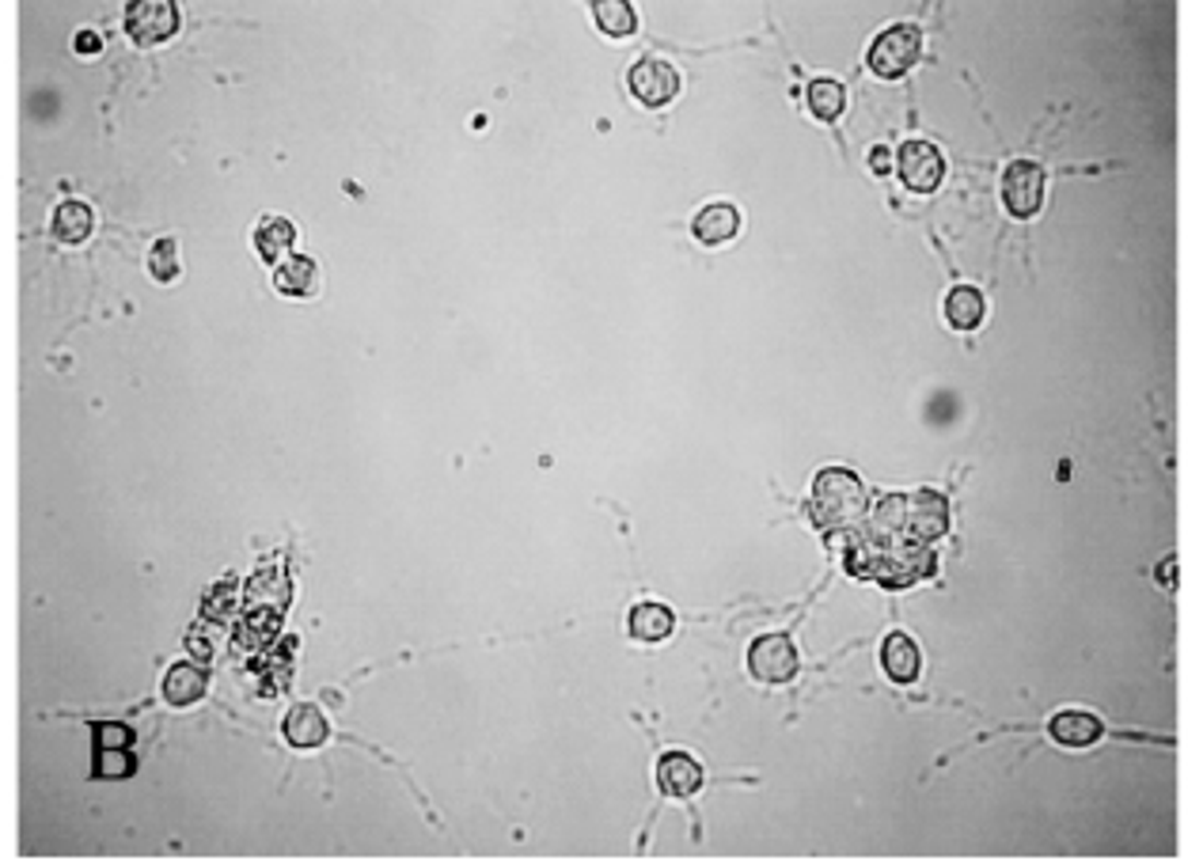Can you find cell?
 I'll return each instance as SVG.
<instances>
[{
    "label": "cell",
    "mask_w": 1203,
    "mask_h": 861,
    "mask_svg": "<svg viewBox=\"0 0 1203 861\" xmlns=\"http://www.w3.org/2000/svg\"><path fill=\"white\" fill-rule=\"evenodd\" d=\"M866 513V486L843 467H827L812 482V516L824 528H850Z\"/></svg>",
    "instance_id": "1"
},
{
    "label": "cell",
    "mask_w": 1203,
    "mask_h": 861,
    "mask_svg": "<svg viewBox=\"0 0 1203 861\" xmlns=\"http://www.w3.org/2000/svg\"><path fill=\"white\" fill-rule=\"evenodd\" d=\"M873 554V565H866V577H878L889 588H904L912 581L927 577L934 570V558L930 550H922V543H884V547H866Z\"/></svg>",
    "instance_id": "2"
},
{
    "label": "cell",
    "mask_w": 1203,
    "mask_h": 861,
    "mask_svg": "<svg viewBox=\"0 0 1203 861\" xmlns=\"http://www.w3.org/2000/svg\"><path fill=\"white\" fill-rule=\"evenodd\" d=\"M919 53H922L919 27H912V23H896V27L881 31V35L873 38L870 58L866 61H870V69L881 80H896V76H904L907 69H915Z\"/></svg>",
    "instance_id": "3"
},
{
    "label": "cell",
    "mask_w": 1203,
    "mask_h": 861,
    "mask_svg": "<svg viewBox=\"0 0 1203 861\" xmlns=\"http://www.w3.org/2000/svg\"><path fill=\"white\" fill-rule=\"evenodd\" d=\"M798 645L786 634H763L748 649V672L760 683H790L798 675Z\"/></svg>",
    "instance_id": "4"
},
{
    "label": "cell",
    "mask_w": 1203,
    "mask_h": 861,
    "mask_svg": "<svg viewBox=\"0 0 1203 861\" xmlns=\"http://www.w3.org/2000/svg\"><path fill=\"white\" fill-rule=\"evenodd\" d=\"M945 528H950V505H945L942 493L934 490L904 493V539L930 543V539H942Z\"/></svg>",
    "instance_id": "5"
},
{
    "label": "cell",
    "mask_w": 1203,
    "mask_h": 861,
    "mask_svg": "<svg viewBox=\"0 0 1203 861\" xmlns=\"http://www.w3.org/2000/svg\"><path fill=\"white\" fill-rule=\"evenodd\" d=\"M1002 202L1017 220H1029L1044 205V167L1033 159H1014L1002 175Z\"/></svg>",
    "instance_id": "6"
},
{
    "label": "cell",
    "mask_w": 1203,
    "mask_h": 861,
    "mask_svg": "<svg viewBox=\"0 0 1203 861\" xmlns=\"http://www.w3.org/2000/svg\"><path fill=\"white\" fill-rule=\"evenodd\" d=\"M631 84V95L642 103V107H668V103L680 95V69L665 58H642L639 65L631 69L627 76Z\"/></svg>",
    "instance_id": "7"
},
{
    "label": "cell",
    "mask_w": 1203,
    "mask_h": 861,
    "mask_svg": "<svg viewBox=\"0 0 1203 861\" xmlns=\"http://www.w3.org/2000/svg\"><path fill=\"white\" fill-rule=\"evenodd\" d=\"M896 171H900V179H904L907 190H915V194H930V190H938V182H942L945 159L934 145H930V141H907V145L896 153Z\"/></svg>",
    "instance_id": "8"
},
{
    "label": "cell",
    "mask_w": 1203,
    "mask_h": 861,
    "mask_svg": "<svg viewBox=\"0 0 1203 861\" xmlns=\"http://www.w3.org/2000/svg\"><path fill=\"white\" fill-rule=\"evenodd\" d=\"M126 31H130V38L141 46L167 43V38L179 31V8H175L171 0H141V4H130Z\"/></svg>",
    "instance_id": "9"
},
{
    "label": "cell",
    "mask_w": 1203,
    "mask_h": 861,
    "mask_svg": "<svg viewBox=\"0 0 1203 861\" xmlns=\"http://www.w3.org/2000/svg\"><path fill=\"white\" fill-rule=\"evenodd\" d=\"M657 786L665 797L688 801V797H695L699 789H703V767H699V760L688 752H665L657 760Z\"/></svg>",
    "instance_id": "10"
},
{
    "label": "cell",
    "mask_w": 1203,
    "mask_h": 861,
    "mask_svg": "<svg viewBox=\"0 0 1203 861\" xmlns=\"http://www.w3.org/2000/svg\"><path fill=\"white\" fill-rule=\"evenodd\" d=\"M881 668L889 680L896 683H915L919 680V668H922V653L919 645L912 642L907 634H889L881 645Z\"/></svg>",
    "instance_id": "11"
},
{
    "label": "cell",
    "mask_w": 1203,
    "mask_h": 861,
    "mask_svg": "<svg viewBox=\"0 0 1203 861\" xmlns=\"http://www.w3.org/2000/svg\"><path fill=\"white\" fill-rule=\"evenodd\" d=\"M331 737V725H326L320 706H293L289 717H285V740L293 748H320L323 740Z\"/></svg>",
    "instance_id": "12"
},
{
    "label": "cell",
    "mask_w": 1203,
    "mask_h": 861,
    "mask_svg": "<svg viewBox=\"0 0 1203 861\" xmlns=\"http://www.w3.org/2000/svg\"><path fill=\"white\" fill-rule=\"evenodd\" d=\"M691 228H695L699 243L722 247L740 232V213L732 210V205H725V202H714V205H706V210H699V217H695V225Z\"/></svg>",
    "instance_id": "13"
},
{
    "label": "cell",
    "mask_w": 1203,
    "mask_h": 861,
    "mask_svg": "<svg viewBox=\"0 0 1203 861\" xmlns=\"http://www.w3.org/2000/svg\"><path fill=\"white\" fill-rule=\"evenodd\" d=\"M274 285H277V292H285V297H312L315 285H320V270H315V262L305 259V254H289L285 262H277Z\"/></svg>",
    "instance_id": "14"
},
{
    "label": "cell",
    "mask_w": 1203,
    "mask_h": 861,
    "mask_svg": "<svg viewBox=\"0 0 1203 861\" xmlns=\"http://www.w3.org/2000/svg\"><path fill=\"white\" fill-rule=\"evenodd\" d=\"M627 626H631L634 642L657 645L676 630V615L665 608V603H639V608L631 611V619H627Z\"/></svg>",
    "instance_id": "15"
},
{
    "label": "cell",
    "mask_w": 1203,
    "mask_h": 861,
    "mask_svg": "<svg viewBox=\"0 0 1203 861\" xmlns=\"http://www.w3.org/2000/svg\"><path fill=\"white\" fill-rule=\"evenodd\" d=\"M1048 732L1056 737V744H1063V748H1086V744H1094V740L1101 737V721H1097L1094 714H1079V709H1071V714L1051 717Z\"/></svg>",
    "instance_id": "16"
},
{
    "label": "cell",
    "mask_w": 1203,
    "mask_h": 861,
    "mask_svg": "<svg viewBox=\"0 0 1203 861\" xmlns=\"http://www.w3.org/2000/svg\"><path fill=\"white\" fill-rule=\"evenodd\" d=\"M205 687H210V680H205V672L194 665H175L171 672L164 675V698L171 706L198 703V698L205 695Z\"/></svg>",
    "instance_id": "17"
},
{
    "label": "cell",
    "mask_w": 1203,
    "mask_h": 861,
    "mask_svg": "<svg viewBox=\"0 0 1203 861\" xmlns=\"http://www.w3.org/2000/svg\"><path fill=\"white\" fill-rule=\"evenodd\" d=\"M984 297H979L972 285H957V289L945 297V319H950L953 331H976L979 323H984Z\"/></svg>",
    "instance_id": "18"
},
{
    "label": "cell",
    "mask_w": 1203,
    "mask_h": 861,
    "mask_svg": "<svg viewBox=\"0 0 1203 861\" xmlns=\"http://www.w3.org/2000/svg\"><path fill=\"white\" fill-rule=\"evenodd\" d=\"M293 243H297V228L289 225L285 217H266L254 232V247L266 262H282L289 259Z\"/></svg>",
    "instance_id": "19"
},
{
    "label": "cell",
    "mask_w": 1203,
    "mask_h": 861,
    "mask_svg": "<svg viewBox=\"0 0 1203 861\" xmlns=\"http://www.w3.org/2000/svg\"><path fill=\"white\" fill-rule=\"evenodd\" d=\"M593 20L608 38H631L639 31V15H634V8L627 0H600V4H593Z\"/></svg>",
    "instance_id": "20"
},
{
    "label": "cell",
    "mask_w": 1203,
    "mask_h": 861,
    "mask_svg": "<svg viewBox=\"0 0 1203 861\" xmlns=\"http://www.w3.org/2000/svg\"><path fill=\"white\" fill-rule=\"evenodd\" d=\"M809 110L820 122H835L847 110V87L839 80H812L809 84Z\"/></svg>",
    "instance_id": "21"
},
{
    "label": "cell",
    "mask_w": 1203,
    "mask_h": 861,
    "mask_svg": "<svg viewBox=\"0 0 1203 861\" xmlns=\"http://www.w3.org/2000/svg\"><path fill=\"white\" fill-rule=\"evenodd\" d=\"M87 232H92V210L84 202H61L53 213V236L61 243H84Z\"/></svg>",
    "instance_id": "22"
},
{
    "label": "cell",
    "mask_w": 1203,
    "mask_h": 861,
    "mask_svg": "<svg viewBox=\"0 0 1203 861\" xmlns=\"http://www.w3.org/2000/svg\"><path fill=\"white\" fill-rule=\"evenodd\" d=\"M148 270H153L156 282H175L179 277V247H175V239H156L153 251H148Z\"/></svg>",
    "instance_id": "23"
},
{
    "label": "cell",
    "mask_w": 1203,
    "mask_h": 861,
    "mask_svg": "<svg viewBox=\"0 0 1203 861\" xmlns=\"http://www.w3.org/2000/svg\"><path fill=\"white\" fill-rule=\"evenodd\" d=\"M95 763H99V770H95V775H103V778H126V775H133L130 748H99Z\"/></svg>",
    "instance_id": "24"
},
{
    "label": "cell",
    "mask_w": 1203,
    "mask_h": 861,
    "mask_svg": "<svg viewBox=\"0 0 1203 861\" xmlns=\"http://www.w3.org/2000/svg\"><path fill=\"white\" fill-rule=\"evenodd\" d=\"M76 50H81V53H99L103 50V38L95 35V31H81V35H76Z\"/></svg>",
    "instance_id": "25"
},
{
    "label": "cell",
    "mask_w": 1203,
    "mask_h": 861,
    "mask_svg": "<svg viewBox=\"0 0 1203 861\" xmlns=\"http://www.w3.org/2000/svg\"><path fill=\"white\" fill-rule=\"evenodd\" d=\"M870 167L878 175L889 171V167H892V153H889V148H873V153H870Z\"/></svg>",
    "instance_id": "26"
}]
</instances>
